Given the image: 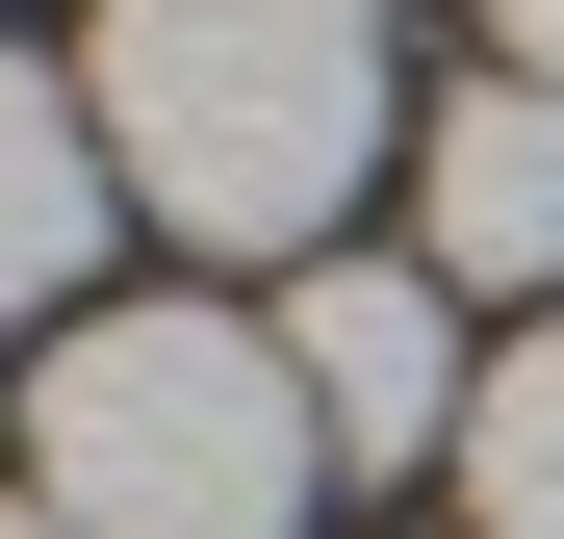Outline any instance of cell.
Here are the masks:
<instances>
[{
  "label": "cell",
  "mask_w": 564,
  "mask_h": 539,
  "mask_svg": "<svg viewBox=\"0 0 564 539\" xmlns=\"http://www.w3.org/2000/svg\"><path fill=\"white\" fill-rule=\"evenodd\" d=\"M411 257H436V283H564V77L488 52L411 129Z\"/></svg>",
  "instance_id": "277c9868"
},
{
  "label": "cell",
  "mask_w": 564,
  "mask_h": 539,
  "mask_svg": "<svg viewBox=\"0 0 564 539\" xmlns=\"http://www.w3.org/2000/svg\"><path fill=\"white\" fill-rule=\"evenodd\" d=\"M488 52H513V77H564V0H488Z\"/></svg>",
  "instance_id": "52a82bcc"
},
{
  "label": "cell",
  "mask_w": 564,
  "mask_h": 539,
  "mask_svg": "<svg viewBox=\"0 0 564 539\" xmlns=\"http://www.w3.org/2000/svg\"><path fill=\"white\" fill-rule=\"evenodd\" d=\"M462 514H488V539H564V309L488 359V411H462Z\"/></svg>",
  "instance_id": "8992f818"
},
{
  "label": "cell",
  "mask_w": 564,
  "mask_h": 539,
  "mask_svg": "<svg viewBox=\"0 0 564 539\" xmlns=\"http://www.w3.org/2000/svg\"><path fill=\"white\" fill-rule=\"evenodd\" d=\"M26 488L77 539H308L334 436H308L282 309H77L26 359Z\"/></svg>",
  "instance_id": "7a4b0ae2"
},
{
  "label": "cell",
  "mask_w": 564,
  "mask_h": 539,
  "mask_svg": "<svg viewBox=\"0 0 564 539\" xmlns=\"http://www.w3.org/2000/svg\"><path fill=\"white\" fill-rule=\"evenodd\" d=\"M104 206H129L104 104L52 52H0V334H52V283H104Z\"/></svg>",
  "instance_id": "5b68a950"
},
{
  "label": "cell",
  "mask_w": 564,
  "mask_h": 539,
  "mask_svg": "<svg viewBox=\"0 0 564 539\" xmlns=\"http://www.w3.org/2000/svg\"><path fill=\"white\" fill-rule=\"evenodd\" d=\"M282 359H308V436H334V488H411L462 411V283L436 257H308V283H282Z\"/></svg>",
  "instance_id": "3957f363"
},
{
  "label": "cell",
  "mask_w": 564,
  "mask_h": 539,
  "mask_svg": "<svg viewBox=\"0 0 564 539\" xmlns=\"http://www.w3.org/2000/svg\"><path fill=\"white\" fill-rule=\"evenodd\" d=\"M129 206L206 257H308L359 180H386V0H104L77 52Z\"/></svg>",
  "instance_id": "6da1fadb"
},
{
  "label": "cell",
  "mask_w": 564,
  "mask_h": 539,
  "mask_svg": "<svg viewBox=\"0 0 564 539\" xmlns=\"http://www.w3.org/2000/svg\"><path fill=\"white\" fill-rule=\"evenodd\" d=\"M0 539H77V514H52V488H0Z\"/></svg>",
  "instance_id": "ba28073f"
}]
</instances>
